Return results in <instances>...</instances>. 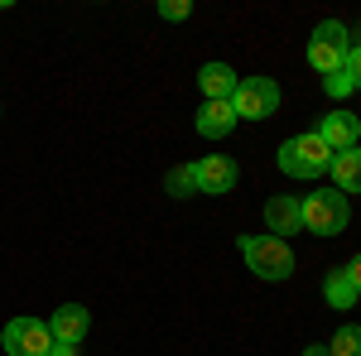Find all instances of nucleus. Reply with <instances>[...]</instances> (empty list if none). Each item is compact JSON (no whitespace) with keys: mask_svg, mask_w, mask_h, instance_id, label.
<instances>
[{"mask_svg":"<svg viewBox=\"0 0 361 356\" xmlns=\"http://www.w3.org/2000/svg\"><path fill=\"white\" fill-rule=\"evenodd\" d=\"M328 168H333V149L318 140V130L294 135V140L279 145V173H289V178H318Z\"/></svg>","mask_w":361,"mask_h":356,"instance_id":"obj_1","label":"nucleus"},{"mask_svg":"<svg viewBox=\"0 0 361 356\" xmlns=\"http://www.w3.org/2000/svg\"><path fill=\"white\" fill-rule=\"evenodd\" d=\"M299 212H304V231L313 236H337V231H347V217H352V207H347V192H308L304 202H299Z\"/></svg>","mask_w":361,"mask_h":356,"instance_id":"obj_2","label":"nucleus"},{"mask_svg":"<svg viewBox=\"0 0 361 356\" xmlns=\"http://www.w3.org/2000/svg\"><path fill=\"white\" fill-rule=\"evenodd\" d=\"M241 255H246V265L255 274H260V279H289V274H294V250L284 246V241H279V236H246V241H241Z\"/></svg>","mask_w":361,"mask_h":356,"instance_id":"obj_3","label":"nucleus"},{"mask_svg":"<svg viewBox=\"0 0 361 356\" xmlns=\"http://www.w3.org/2000/svg\"><path fill=\"white\" fill-rule=\"evenodd\" d=\"M231 111H236V121H265L279 111V87L270 78H241L231 92Z\"/></svg>","mask_w":361,"mask_h":356,"instance_id":"obj_4","label":"nucleus"},{"mask_svg":"<svg viewBox=\"0 0 361 356\" xmlns=\"http://www.w3.org/2000/svg\"><path fill=\"white\" fill-rule=\"evenodd\" d=\"M5 352L10 356H49L54 352V332L39 318H10L5 323Z\"/></svg>","mask_w":361,"mask_h":356,"instance_id":"obj_5","label":"nucleus"},{"mask_svg":"<svg viewBox=\"0 0 361 356\" xmlns=\"http://www.w3.org/2000/svg\"><path fill=\"white\" fill-rule=\"evenodd\" d=\"M318 140H323L333 154H342V149H357L361 121L352 116V111H333V116H323V125H318Z\"/></svg>","mask_w":361,"mask_h":356,"instance_id":"obj_6","label":"nucleus"},{"mask_svg":"<svg viewBox=\"0 0 361 356\" xmlns=\"http://www.w3.org/2000/svg\"><path fill=\"white\" fill-rule=\"evenodd\" d=\"M87 328H92V318H87L82 303H63V308H54V318H49L54 342H68V347H78L87 337Z\"/></svg>","mask_w":361,"mask_h":356,"instance_id":"obj_7","label":"nucleus"},{"mask_svg":"<svg viewBox=\"0 0 361 356\" xmlns=\"http://www.w3.org/2000/svg\"><path fill=\"white\" fill-rule=\"evenodd\" d=\"M193 178H197V192H231L236 183V164L222 159V154H207L193 164Z\"/></svg>","mask_w":361,"mask_h":356,"instance_id":"obj_8","label":"nucleus"},{"mask_svg":"<svg viewBox=\"0 0 361 356\" xmlns=\"http://www.w3.org/2000/svg\"><path fill=\"white\" fill-rule=\"evenodd\" d=\"M265 226L270 236H289V231H304V212H299V197H270L265 202Z\"/></svg>","mask_w":361,"mask_h":356,"instance_id":"obj_9","label":"nucleus"},{"mask_svg":"<svg viewBox=\"0 0 361 356\" xmlns=\"http://www.w3.org/2000/svg\"><path fill=\"white\" fill-rule=\"evenodd\" d=\"M193 125H197L202 140H222V135H231V125H236V111H231V102H202Z\"/></svg>","mask_w":361,"mask_h":356,"instance_id":"obj_10","label":"nucleus"},{"mask_svg":"<svg viewBox=\"0 0 361 356\" xmlns=\"http://www.w3.org/2000/svg\"><path fill=\"white\" fill-rule=\"evenodd\" d=\"M197 87H202L207 102H231V92H236V73H231L226 63H207V68L197 73Z\"/></svg>","mask_w":361,"mask_h":356,"instance_id":"obj_11","label":"nucleus"},{"mask_svg":"<svg viewBox=\"0 0 361 356\" xmlns=\"http://www.w3.org/2000/svg\"><path fill=\"white\" fill-rule=\"evenodd\" d=\"M328 173L337 178V192H361V145L333 154V168H328Z\"/></svg>","mask_w":361,"mask_h":356,"instance_id":"obj_12","label":"nucleus"},{"mask_svg":"<svg viewBox=\"0 0 361 356\" xmlns=\"http://www.w3.org/2000/svg\"><path fill=\"white\" fill-rule=\"evenodd\" d=\"M323 299L333 303V308H352V303H357L361 294L352 289V279H347V270H333L328 279H323Z\"/></svg>","mask_w":361,"mask_h":356,"instance_id":"obj_13","label":"nucleus"},{"mask_svg":"<svg viewBox=\"0 0 361 356\" xmlns=\"http://www.w3.org/2000/svg\"><path fill=\"white\" fill-rule=\"evenodd\" d=\"M308 63H313L323 78H328V73H342V68H347V49H333V44H313V39H308Z\"/></svg>","mask_w":361,"mask_h":356,"instance_id":"obj_14","label":"nucleus"},{"mask_svg":"<svg viewBox=\"0 0 361 356\" xmlns=\"http://www.w3.org/2000/svg\"><path fill=\"white\" fill-rule=\"evenodd\" d=\"M328 352H333V356H361V328H357V323L337 328V337L328 342Z\"/></svg>","mask_w":361,"mask_h":356,"instance_id":"obj_15","label":"nucleus"},{"mask_svg":"<svg viewBox=\"0 0 361 356\" xmlns=\"http://www.w3.org/2000/svg\"><path fill=\"white\" fill-rule=\"evenodd\" d=\"M313 44H333V49H347V25H337V20H323V25L313 29Z\"/></svg>","mask_w":361,"mask_h":356,"instance_id":"obj_16","label":"nucleus"},{"mask_svg":"<svg viewBox=\"0 0 361 356\" xmlns=\"http://www.w3.org/2000/svg\"><path fill=\"white\" fill-rule=\"evenodd\" d=\"M193 188H197L193 164H183V168H173V173H169V192H173V197H188Z\"/></svg>","mask_w":361,"mask_h":356,"instance_id":"obj_17","label":"nucleus"},{"mask_svg":"<svg viewBox=\"0 0 361 356\" xmlns=\"http://www.w3.org/2000/svg\"><path fill=\"white\" fill-rule=\"evenodd\" d=\"M323 92H328L333 102H342V97H352L357 87H352V78H347V68H342V73H328V78H323Z\"/></svg>","mask_w":361,"mask_h":356,"instance_id":"obj_18","label":"nucleus"},{"mask_svg":"<svg viewBox=\"0 0 361 356\" xmlns=\"http://www.w3.org/2000/svg\"><path fill=\"white\" fill-rule=\"evenodd\" d=\"M159 15H164V20H188L193 5H188V0H159Z\"/></svg>","mask_w":361,"mask_h":356,"instance_id":"obj_19","label":"nucleus"},{"mask_svg":"<svg viewBox=\"0 0 361 356\" xmlns=\"http://www.w3.org/2000/svg\"><path fill=\"white\" fill-rule=\"evenodd\" d=\"M347 78H352V87L361 92V44H352V49H347Z\"/></svg>","mask_w":361,"mask_h":356,"instance_id":"obj_20","label":"nucleus"},{"mask_svg":"<svg viewBox=\"0 0 361 356\" xmlns=\"http://www.w3.org/2000/svg\"><path fill=\"white\" fill-rule=\"evenodd\" d=\"M347 270V279H352V289L361 294V255H352V265H342Z\"/></svg>","mask_w":361,"mask_h":356,"instance_id":"obj_21","label":"nucleus"},{"mask_svg":"<svg viewBox=\"0 0 361 356\" xmlns=\"http://www.w3.org/2000/svg\"><path fill=\"white\" fill-rule=\"evenodd\" d=\"M49 356H78V347H68V342H54V352Z\"/></svg>","mask_w":361,"mask_h":356,"instance_id":"obj_22","label":"nucleus"},{"mask_svg":"<svg viewBox=\"0 0 361 356\" xmlns=\"http://www.w3.org/2000/svg\"><path fill=\"white\" fill-rule=\"evenodd\" d=\"M304 356H333V352H328V347H308Z\"/></svg>","mask_w":361,"mask_h":356,"instance_id":"obj_23","label":"nucleus"}]
</instances>
